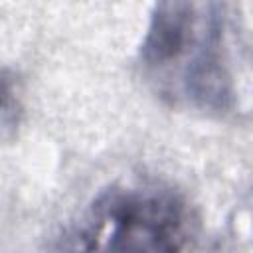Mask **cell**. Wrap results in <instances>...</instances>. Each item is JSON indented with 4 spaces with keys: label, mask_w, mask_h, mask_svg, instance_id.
<instances>
[{
    "label": "cell",
    "mask_w": 253,
    "mask_h": 253,
    "mask_svg": "<svg viewBox=\"0 0 253 253\" xmlns=\"http://www.w3.org/2000/svg\"><path fill=\"white\" fill-rule=\"evenodd\" d=\"M12 105V91L6 79L0 75V109H8Z\"/></svg>",
    "instance_id": "cell-3"
},
{
    "label": "cell",
    "mask_w": 253,
    "mask_h": 253,
    "mask_svg": "<svg viewBox=\"0 0 253 253\" xmlns=\"http://www.w3.org/2000/svg\"><path fill=\"white\" fill-rule=\"evenodd\" d=\"M67 253H184V206L156 184H113L81 215Z\"/></svg>",
    "instance_id": "cell-2"
},
{
    "label": "cell",
    "mask_w": 253,
    "mask_h": 253,
    "mask_svg": "<svg viewBox=\"0 0 253 253\" xmlns=\"http://www.w3.org/2000/svg\"><path fill=\"white\" fill-rule=\"evenodd\" d=\"M148 89L168 107L223 117L235 107L227 14L219 2H160L138 47Z\"/></svg>",
    "instance_id": "cell-1"
}]
</instances>
